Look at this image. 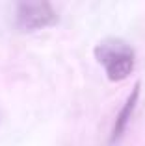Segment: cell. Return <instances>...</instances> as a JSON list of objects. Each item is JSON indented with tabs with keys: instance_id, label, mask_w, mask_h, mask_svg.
Returning a JSON list of instances; mask_svg holds the SVG:
<instances>
[{
	"instance_id": "cell-1",
	"label": "cell",
	"mask_w": 145,
	"mask_h": 146,
	"mask_svg": "<svg viewBox=\"0 0 145 146\" xmlns=\"http://www.w3.org/2000/svg\"><path fill=\"white\" fill-rule=\"evenodd\" d=\"M95 59L102 65L110 82H123L134 70L136 52L127 41L119 37H108L93 50Z\"/></svg>"
},
{
	"instance_id": "cell-2",
	"label": "cell",
	"mask_w": 145,
	"mask_h": 146,
	"mask_svg": "<svg viewBox=\"0 0 145 146\" xmlns=\"http://www.w3.org/2000/svg\"><path fill=\"white\" fill-rule=\"evenodd\" d=\"M58 22V13L48 2H19L15 26L21 32H37Z\"/></svg>"
},
{
	"instance_id": "cell-3",
	"label": "cell",
	"mask_w": 145,
	"mask_h": 146,
	"mask_svg": "<svg viewBox=\"0 0 145 146\" xmlns=\"http://www.w3.org/2000/svg\"><path fill=\"white\" fill-rule=\"evenodd\" d=\"M138 96H140V83H136L134 89H132V93L128 94L127 102H125V106L121 107L119 115H117V118H115V124H113L112 135H110V144H115L117 141H119L121 137H123L125 129H127L128 122H130L132 115H134L136 104H138Z\"/></svg>"
}]
</instances>
